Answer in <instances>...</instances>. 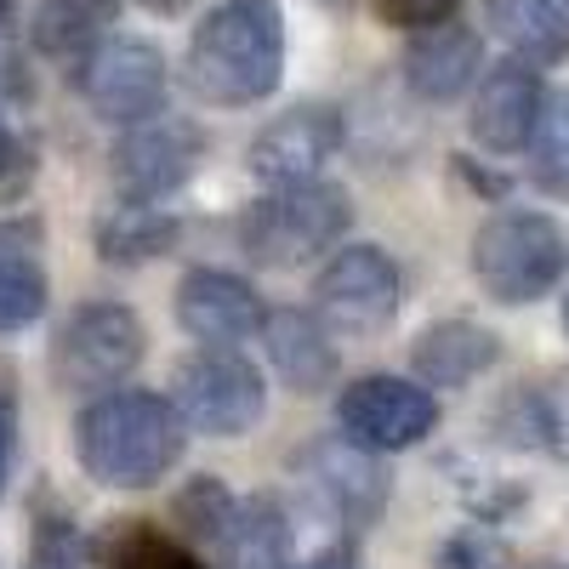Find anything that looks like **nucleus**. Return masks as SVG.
Returning a JSON list of instances; mask_svg holds the SVG:
<instances>
[{
  "instance_id": "1",
  "label": "nucleus",
  "mask_w": 569,
  "mask_h": 569,
  "mask_svg": "<svg viewBox=\"0 0 569 569\" xmlns=\"http://www.w3.org/2000/svg\"><path fill=\"white\" fill-rule=\"evenodd\" d=\"M188 450V427L166 393L109 388L74 416V461L103 490H154Z\"/></svg>"
},
{
  "instance_id": "2",
  "label": "nucleus",
  "mask_w": 569,
  "mask_h": 569,
  "mask_svg": "<svg viewBox=\"0 0 569 569\" xmlns=\"http://www.w3.org/2000/svg\"><path fill=\"white\" fill-rule=\"evenodd\" d=\"M188 91L211 109H246L279 91L284 18L273 0H222L188 40Z\"/></svg>"
},
{
  "instance_id": "3",
  "label": "nucleus",
  "mask_w": 569,
  "mask_h": 569,
  "mask_svg": "<svg viewBox=\"0 0 569 569\" xmlns=\"http://www.w3.org/2000/svg\"><path fill=\"white\" fill-rule=\"evenodd\" d=\"M348 228H353L348 188L308 177V182H279L246 206L240 246L257 268H302L325 251H337Z\"/></svg>"
},
{
  "instance_id": "4",
  "label": "nucleus",
  "mask_w": 569,
  "mask_h": 569,
  "mask_svg": "<svg viewBox=\"0 0 569 569\" xmlns=\"http://www.w3.org/2000/svg\"><path fill=\"white\" fill-rule=\"evenodd\" d=\"M569 273V233L547 211H496L472 233V279L501 308H530L552 297V284Z\"/></svg>"
},
{
  "instance_id": "5",
  "label": "nucleus",
  "mask_w": 569,
  "mask_h": 569,
  "mask_svg": "<svg viewBox=\"0 0 569 569\" xmlns=\"http://www.w3.org/2000/svg\"><path fill=\"white\" fill-rule=\"evenodd\" d=\"M188 433L200 439H246L268 410V382L240 348H200L177 359L171 393Z\"/></svg>"
},
{
  "instance_id": "6",
  "label": "nucleus",
  "mask_w": 569,
  "mask_h": 569,
  "mask_svg": "<svg viewBox=\"0 0 569 569\" xmlns=\"http://www.w3.org/2000/svg\"><path fill=\"white\" fill-rule=\"evenodd\" d=\"M142 353H149V330L126 302H80L58 325L46 365L69 393H109L142 365Z\"/></svg>"
},
{
  "instance_id": "7",
  "label": "nucleus",
  "mask_w": 569,
  "mask_h": 569,
  "mask_svg": "<svg viewBox=\"0 0 569 569\" xmlns=\"http://www.w3.org/2000/svg\"><path fill=\"white\" fill-rule=\"evenodd\" d=\"M206 160V131L182 114H149L120 126L109 149V182L126 206H160L200 171Z\"/></svg>"
},
{
  "instance_id": "8",
  "label": "nucleus",
  "mask_w": 569,
  "mask_h": 569,
  "mask_svg": "<svg viewBox=\"0 0 569 569\" xmlns=\"http://www.w3.org/2000/svg\"><path fill=\"white\" fill-rule=\"evenodd\" d=\"M297 479L313 496L319 512H330L348 536L370 530L382 518L388 496H393V472L382 461V450H370L359 439H348L342 427L337 433H319L302 456H297Z\"/></svg>"
},
{
  "instance_id": "9",
  "label": "nucleus",
  "mask_w": 569,
  "mask_h": 569,
  "mask_svg": "<svg viewBox=\"0 0 569 569\" xmlns=\"http://www.w3.org/2000/svg\"><path fill=\"white\" fill-rule=\"evenodd\" d=\"M405 297L399 262L382 246H337L313 279V313L337 337H376L388 330Z\"/></svg>"
},
{
  "instance_id": "10",
  "label": "nucleus",
  "mask_w": 569,
  "mask_h": 569,
  "mask_svg": "<svg viewBox=\"0 0 569 569\" xmlns=\"http://www.w3.org/2000/svg\"><path fill=\"white\" fill-rule=\"evenodd\" d=\"M74 86L86 109L109 120V126H131V120H149L166 103V58L154 40H126L109 34L103 46L74 63Z\"/></svg>"
},
{
  "instance_id": "11",
  "label": "nucleus",
  "mask_w": 569,
  "mask_h": 569,
  "mask_svg": "<svg viewBox=\"0 0 569 569\" xmlns=\"http://www.w3.org/2000/svg\"><path fill=\"white\" fill-rule=\"evenodd\" d=\"M337 427H342L348 439L382 450V456L416 450V445L439 427V399H433V388H421L416 376L376 370V376H359V382L342 388V399H337Z\"/></svg>"
},
{
  "instance_id": "12",
  "label": "nucleus",
  "mask_w": 569,
  "mask_h": 569,
  "mask_svg": "<svg viewBox=\"0 0 569 569\" xmlns=\"http://www.w3.org/2000/svg\"><path fill=\"white\" fill-rule=\"evenodd\" d=\"M547 103L541 69L525 58H501L496 69H485L472 80V109H467V131L485 154H525L536 120Z\"/></svg>"
},
{
  "instance_id": "13",
  "label": "nucleus",
  "mask_w": 569,
  "mask_h": 569,
  "mask_svg": "<svg viewBox=\"0 0 569 569\" xmlns=\"http://www.w3.org/2000/svg\"><path fill=\"white\" fill-rule=\"evenodd\" d=\"M337 149H342V114L330 103H297L251 137L246 160H251V177L262 188H279V182L319 177L325 160H337Z\"/></svg>"
},
{
  "instance_id": "14",
  "label": "nucleus",
  "mask_w": 569,
  "mask_h": 569,
  "mask_svg": "<svg viewBox=\"0 0 569 569\" xmlns=\"http://www.w3.org/2000/svg\"><path fill=\"white\" fill-rule=\"evenodd\" d=\"M177 325L188 330L194 342L206 348H240L257 342V325H262V297L240 273H222V268H188L177 279Z\"/></svg>"
},
{
  "instance_id": "15",
  "label": "nucleus",
  "mask_w": 569,
  "mask_h": 569,
  "mask_svg": "<svg viewBox=\"0 0 569 569\" xmlns=\"http://www.w3.org/2000/svg\"><path fill=\"white\" fill-rule=\"evenodd\" d=\"M257 342L268 353V370L279 376V388H291L302 399L325 393L342 370V353L330 342V325L308 308H273L257 325Z\"/></svg>"
},
{
  "instance_id": "16",
  "label": "nucleus",
  "mask_w": 569,
  "mask_h": 569,
  "mask_svg": "<svg viewBox=\"0 0 569 569\" xmlns=\"http://www.w3.org/2000/svg\"><path fill=\"white\" fill-rule=\"evenodd\" d=\"M485 74V40L479 29H467L456 18L416 29L410 52H405V86L421 103H456L461 91H472V80Z\"/></svg>"
},
{
  "instance_id": "17",
  "label": "nucleus",
  "mask_w": 569,
  "mask_h": 569,
  "mask_svg": "<svg viewBox=\"0 0 569 569\" xmlns=\"http://www.w3.org/2000/svg\"><path fill=\"white\" fill-rule=\"evenodd\" d=\"M501 359V337L472 319H439L427 325L416 348H410V376L421 388H467L485 370H496Z\"/></svg>"
},
{
  "instance_id": "18",
  "label": "nucleus",
  "mask_w": 569,
  "mask_h": 569,
  "mask_svg": "<svg viewBox=\"0 0 569 569\" xmlns=\"http://www.w3.org/2000/svg\"><path fill=\"white\" fill-rule=\"evenodd\" d=\"M46 257H40V222L7 217L0 222V337L34 325L46 313Z\"/></svg>"
},
{
  "instance_id": "19",
  "label": "nucleus",
  "mask_w": 569,
  "mask_h": 569,
  "mask_svg": "<svg viewBox=\"0 0 569 569\" xmlns=\"http://www.w3.org/2000/svg\"><path fill=\"white\" fill-rule=\"evenodd\" d=\"M496 427L512 450H547L558 461H569V370L547 376L536 388H518L501 399Z\"/></svg>"
},
{
  "instance_id": "20",
  "label": "nucleus",
  "mask_w": 569,
  "mask_h": 569,
  "mask_svg": "<svg viewBox=\"0 0 569 569\" xmlns=\"http://www.w3.org/2000/svg\"><path fill=\"white\" fill-rule=\"evenodd\" d=\"M211 552L222 558V569H291V518H284L279 496H246Z\"/></svg>"
},
{
  "instance_id": "21",
  "label": "nucleus",
  "mask_w": 569,
  "mask_h": 569,
  "mask_svg": "<svg viewBox=\"0 0 569 569\" xmlns=\"http://www.w3.org/2000/svg\"><path fill=\"white\" fill-rule=\"evenodd\" d=\"M485 18L507 52L536 69L569 58V0H485Z\"/></svg>"
},
{
  "instance_id": "22",
  "label": "nucleus",
  "mask_w": 569,
  "mask_h": 569,
  "mask_svg": "<svg viewBox=\"0 0 569 569\" xmlns=\"http://www.w3.org/2000/svg\"><path fill=\"white\" fill-rule=\"evenodd\" d=\"M120 23V0H40L29 40L40 58L52 63H80L91 46H103L109 29Z\"/></svg>"
},
{
  "instance_id": "23",
  "label": "nucleus",
  "mask_w": 569,
  "mask_h": 569,
  "mask_svg": "<svg viewBox=\"0 0 569 569\" xmlns=\"http://www.w3.org/2000/svg\"><path fill=\"white\" fill-rule=\"evenodd\" d=\"M91 240H98V257L114 262V268H142L154 262L177 246V217L160 211V206H114L98 228H91Z\"/></svg>"
},
{
  "instance_id": "24",
  "label": "nucleus",
  "mask_w": 569,
  "mask_h": 569,
  "mask_svg": "<svg viewBox=\"0 0 569 569\" xmlns=\"http://www.w3.org/2000/svg\"><path fill=\"white\" fill-rule=\"evenodd\" d=\"M530 182L552 200H569V91H547L530 137Z\"/></svg>"
},
{
  "instance_id": "25",
  "label": "nucleus",
  "mask_w": 569,
  "mask_h": 569,
  "mask_svg": "<svg viewBox=\"0 0 569 569\" xmlns=\"http://www.w3.org/2000/svg\"><path fill=\"white\" fill-rule=\"evenodd\" d=\"M233 507H240V496H228V485L217 479V472H200V479H188L182 496H177V518H182V530L194 547H217L222 530H228V518Z\"/></svg>"
},
{
  "instance_id": "26",
  "label": "nucleus",
  "mask_w": 569,
  "mask_h": 569,
  "mask_svg": "<svg viewBox=\"0 0 569 569\" xmlns=\"http://www.w3.org/2000/svg\"><path fill=\"white\" fill-rule=\"evenodd\" d=\"M433 569H507V541L490 525H461L433 552Z\"/></svg>"
},
{
  "instance_id": "27",
  "label": "nucleus",
  "mask_w": 569,
  "mask_h": 569,
  "mask_svg": "<svg viewBox=\"0 0 569 569\" xmlns=\"http://www.w3.org/2000/svg\"><path fill=\"white\" fill-rule=\"evenodd\" d=\"M23 569H91L86 558V541L69 518H34V547H29V563Z\"/></svg>"
},
{
  "instance_id": "28",
  "label": "nucleus",
  "mask_w": 569,
  "mask_h": 569,
  "mask_svg": "<svg viewBox=\"0 0 569 569\" xmlns=\"http://www.w3.org/2000/svg\"><path fill=\"white\" fill-rule=\"evenodd\" d=\"M40 177V154H34V142L12 126H0V206H18L29 188Z\"/></svg>"
},
{
  "instance_id": "29",
  "label": "nucleus",
  "mask_w": 569,
  "mask_h": 569,
  "mask_svg": "<svg viewBox=\"0 0 569 569\" xmlns=\"http://www.w3.org/2000/svg\"><path fill=\"white\" fill-rule=\"evenodd\" d=\"M114 569H206L194 552H188L182 541H166V536H137Z\"/></svg>"
},
{
  "instance_id": "30",
  "label": "nucleus",
  "mask_w": 569,
  "mask_h": 569,
  "mask_svg": "<svg viewBox=\"0 0 569 569\" xmlns=\"http://www.w3.org/2000/svg\"><path fill=\"white\" fill-rule=\"evenodd\" d=\"M370 7H376V18H382V23L416 34V29H433V23L456 18L461 0H370Z\"/></svg>"
},
{
  "instance_id": "31",
  "label": "nucleus",
  "mask_w": 569,
  "mask_h": 569,
  "mask_svg": "<svg viewBox=\"0 0 569 569\" xmlns=\"http://www.w3.org/2000/svg\"><path fill=\"white\" fill-rule=\"evenodd\" d=\"M12 467H18V393L12 376L0 370V501L12 490Z\"/></svg>"
},
{
  "instance_id": "32",
  "label": "nucleus",
  "mask_w": 569,
  "mask_h": 569,
  "mask_svg": "<svg viewBox=\"0 0 569 569\" xmlns=\"http://www.w3.org/2000/svg\"><path fill=\"white\" fill-rule=\"evenodd\" d=\"M291 569H359V547H353V536H337L330 547H319L313 558H302Z\"/></svg>"
},
{
  "instance_id": "33",
  "label": "nucleus",
  "mask_w": 569,
  "mask_h": 569,
  "mask_svg": "<svg viewBox=\"0 0 569 569\" xmlns=\"http://www.w3.org/2000/svg\"><path fill=\"white\" fill-rule=\"evenodd\" d=\"M12 12H18V0H0V34L12 29Z\"/></svg>"
},
{
  "instance_id": "34",
  "label": "nucleus",
  "mask_w": 569,
  "mask_h": 569,
  "mask_svg": "<svg viewBox=\"0 0 569 569\" xmlns=\"http://www.w3.org/2000/svg\"><path fill=\"white\" fill-rule=\"evenodd\" d=\"M563 337H569V297H563Z\"/></svg>"
}]
</instances>
